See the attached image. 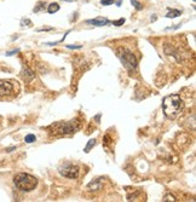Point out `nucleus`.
<instances>
[{
  "mask_svg": "<svg viewBox=\"0 0 196 202\" xmlns=\"http://www.w3.org/2000/svg\"><path fill=\"white\" fill-rule=\"evenodd\" d=\"M164 113L168 119H174L182 113L184 109V103L178 95H171L164 98L162 102Z\"/></svg>",
  "mask_w": 196,
  "mask_h": 202,
  "instance_id": "1",
  "label": "nucleus"
},
{
  "mask_svg": "<svg viewBox=\"0 0 196 202\" xmlns=\"http://www.w3.org/2000/svg\"><path fill=\"white\" fill-rule=\"evenodd\" d=\"M14 183L22 191H32L36 188L38 179L28 173H18L15 175Z\"/></svg>",
  "mask_w": 196,
  "mask_h": 202,
  "instance_id": "2",
  "label": "nucleus"
},
{
  "mask_svg": "<svg viewBox=\"0 0 196 202\" xmlns=\"http://www.w3.org/2000/svg\"><path fill=\"white\" fill-rule=\"evenodd\" d=\"M116 53H117V57L120 58L121 63L124 64V67L127 69V72L132 74V73L137 69V59H136L134 55L130 50L120 47Z\"/></svg>",
  "mask_w": 196,
  "mask_h": 202,
  "instance_id": "3",
  "label": "nucleus"
},
{
  "mask_svg": "<svg viewBox=\"0 0 196 202\" xmlns=\"http://www.w3.org/2000/svg\"><path fill=\"white\" fill-rule=\"evenodd\" d=\"M52 127L56 128V133L58 134H68V133H73L79 128V122L78 120H73L69 122H59L57 125H53Z\"/></svg>",
  "mask_w": 196,
  "mask_h": 202,
  "instance_id": "4",
  "label": "nucleus"
},
{
  "mask_svg": "<svg viewBox=\"0 0 196 202\" xmlns=\"http://www.w3.org/2000/svg\"><path fill=\"white\" fill-rule=\"evenodd\" d=\"M59 173L62 174L66 178H70V179H76L79 177V167L74 163L70 162H66L59 167Z\"/></svg>",
  "mask_w": 196,
  "mask_h": 202,
  "instance_id": "5",
  "label": "nucleus"
},
{
  "mask_svg": "<svg viewBox=\"0 0 196 202\" xmlns=\"http://www.w3.org/2000/svg\"><path fill=\"white\" fill-rule=\"evenodd\" d=\"M12 91H14V85L10 81L0 80V97L9 96L12 93Z\"/></svg>",
  "mask_w": 196,
  "mask_h": 202,
  "instance_id": "6",
  "label": "nucleus"
},
{
  "mask_svg": "<svg viewBox=\"0 0 196 202\" xmlns=\"http://www.w3.org/2000/svg\"><path fill=\"white\" fill-rule=\"evenodd\" d=\"M87 24H93V26H97V27H102V26H107L110 23V21L105 17H97V18H93V19H88L86 21Z\"/></svg>",
  "mask_w": 196,
  "mask_h": 202,
  "instance_id": "7",
  "label": "nucleus"
},
{
  "mask_svg": "<svg viewBox=\"0 0 196 202\" xmlns=\"http://www.w3.org/2000/svg\"><path fill=\"white\" fill-rule=\"evenodd\" d=\"M21 76H22V79L26 81V82H29V81H32L34 78H35V74L33 73V70H30L29 68H23L22 69V72H21Z\"/></svg>",
  "mask_w": 196,
  "mask_h": 202,
  "instance_id": "8",
  "label": "nucleus"
},
{
  "mask_svg": "<svg viewBox=\"0 0 196 202\" xmlns=\"http://www.w3.org/2000/svg\"><path fill=\"white\" fill-rule=\"evenodd\" d=\"M100 188H102V178H98L87 184V189L90 190H100Z\"/></svg>",
  "mask_w": 196,
  "mask_h": 202,
  "instance_id": "9",
  "label": "nucleus"
},
{
  "mask_svg": "<svg viewBox=\"0 0 196 202\" xmlns=\"http://www.w3.org/2000/svg\"><path fill=\"white\" fill-rule=\"evenodd\" d=\"M59 10V5L57 4V2H52V4H50L49 5V7H47V12L49 14H55Z\"/></svg>",
  "mask_w": 196,
  "mask_h": 202,
  "instance_id": "10",
  "label": "nucleus"
},
{
  "mask_svg": "<svg viewBox=\"0 0 196 202\" xmlns=\"http://www.w3.org/2000/svg\"><path fill=\"white\" fill-rule=\"evenodd\" d=\"M181 15H182V11H179V10H169L168 14L166 15V17L167 18H176V17H178Z\"/></svg>",
  "mask_w": 196,
  "mask_h": 202,
  "instance_id": "11",
  "label": "nucleus"
},
{
  "mask_svg": "<svg viewBox=\"0 0 196 202\" xmlns=\"http://www.w3.org/2000/svg\"><path fill=\"white\" fill-rule=\"evenodd\" d=\"M45 6H46L45 1H39V2L36 4V6L33 9V12H40V11H44V10H45Z\"/></svg>",
  "mask_w": 196,
  "mask_h": 202,
  "instance_id": "12",
  "label": "nucleus"
},
{
  "mask_svg": "<svg viewBox=\"0 0 196 202\" xmlns=\"http://www.w3.org/2000/svg\"><path fill=\"white\" fill-rule=\"evenodd\" d=\"M95 145H96V139H90V141L87 142V145L85 146L84 151L85 153H90V150H91Z\"/></svg>",
  "mask_w": 196,
  "mask_h": 202,
  "instance_id": "13",
  "label": "nucleus"
},
{
  "mask_svg": "<svg viewBox=\"0 0 196 202\" xmlns=\"http://www.w3.org/2000/svg\"><path fill=\"white\" fill-rule=\"evenodd\" d=\"M35 141H36V137H35L34 134H32V133L27 134L26 138H24V142H26V143H29V144H30V143H34Z\"/></svg>",
  "mask_w": 196,
  "mask_h": 202,
  "instance_id": "14",
  "label": "nucleus"
},
{
  "mask_svg": "<svg viewBox=\"0 0 196 202\" xmlns=\"http://www.w3.org/2000/svg\"><path fill=\"white\" fill-rule=\"evenodd\" d=\"M109 144H112V139H110V137H109L108 134H105L104 138H103V145H104L105 148H108V145Z\"/></svg>",
  "mask_w": 196,
  "mask_h": 202,
  "instance_id": "15",
  "label": "nucleus"
},
{
  "mask_svg": "<svg viewBox=\"0 0 196 202\" xmlns=\"http://www.w3.org/2000/svg\"><path fill=\"white\" fill-rule=\"evenodd\" d=\"M131 4L136 7V10H142L143 9V5L140 4L139 1H137V0H131Z\"/></svg>",
  "mask_w": 196,
  "mask_h": 202,
  "instance_id": "16",
  "label": "nucleus"
},
{
  "mask_svg": "<svg viewBox=\"0 0 196 202\" xmlns=\"http://www.w3.org/2000/svg\"><path fill=\"white\" fill-rule=\"evenodd\" d=\"M112 23H113V26L120 27V26H122V24L125 23V18H120V19H117V21H113Z\"/></svg>",
  "mask_w": 196,
  "mask_h": 202,
  "instance_id": "17",
  "label": "nucleus"
},
{
  "mask_svg": "<svg viewBox=\"0 0 196 202\" xmlns=\"http://www.w3.org/2000/svg\"><path fill=\"white\" fill-rule=\"evenodd\" d=\"M21 26H27V27H30L32 26V21L30 19H28V18H23L22 21H21Z\"/></svg>",
  "mask_w": 196,
  "mask_h": 202,
  "instance_id": "18",
  "label": "nucleus"
},
{
  "mask_svg": "<svg viewBox=\"0 0 196 202\" xmlns=\"http://www.w3.org/2000/svg\"><path fill=\"white\" fill-rule=\"evenodd\" d=\"M162 201H176V197H174L173 195H171V194H167V195L164 197Z\"/></svg>",
  "mask_w": 196,
  "mask_h": 202,
  "instance_id": "19",
  "label": "nucleus"
},
{
  "mask_svg": "<svg viewBox=\"0 0 196 202\" xmlns=\"http://www.w3.org/2000/svg\"><path fill=\"white\" fill-rule=\"evenodd\" d=\"M114 1H115V0H100V4H102L103 6H108V5L114 4Z\"/></svg>",
  "mask_w": 196,
  "mask_h": 202,
  "instance_id": "20",
  "label": "nucleus"
},
{
  "mask_svg": "<svg viewBox=\"0 0 196 202\" xmlns=\"http://www.w3.org/2000/svg\"><path fill=\"white\" fill-rule=\"evenodd\" d=\"M67 48H70V50H75V48H83L81 45H66Z\"/></svg>",
  "mask_w": 196,
  "mask_h": 202,
  "instance_id": "21",
  "label": "nucleus"
},
{
  "mask_svg": "<svg viewBox=\"0 0 196 202\" xmlns=\"http://www.w3.org/2000/svg\"><path fill=\"white\" fill-rule=\"evenodd\" d=\"M18 52H19V50H18V48H16V50H14V51L6 52V56H12V55H15V53H18Z\"/></svg>",
  "mask_w": 196,
  "mask_h": 202,
  "instance_id": "22",
  "label": "nucleus"
},
{
  "mask_svg": "<svg viewBox=\"0 0 196 202\" xmlns=\"http://www.w3.org/2000/svg\"><path fill=\"white\" fill-rule=\"evenodd\" d=\"M49 30H53L52 27H49V28H39L36 29V32H49Z\"/></svg>",
  "mask_w": 196,
  "mask_h": 202,
  "instance_id": "23",
  "label": "nucleus"
},
{
  "mask_svg": "<svg viewBox=\"0 0 196 202\" xmlns=\"http://www.w3.org/2000/svg\"><path fill=\"white\" fill-rule=\"evenodd\" d=\"M15 149H16V146H11V148H7V149H6V151H7V153H11V151L15 150Z\"/></svg>",
  "mask_w": 196,
  "mask_h": 202,
  "instance_id": "24",
  "label": "nucleus"
},
{
  "mask_svg": "<svg viewBox=\"0 0 196 202\" xmlns=\"http://www.w3.org/2000/svg\"><path fill=\"white\" fill-rule=\"evenodd\" d=\"M193 1H195V0H193Z\"/></svg>",
  "mask_w": 196,
  "mask_h": 202,
  "instance_id": "25",
  "label": "nucleus"
}]
</instances>
